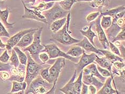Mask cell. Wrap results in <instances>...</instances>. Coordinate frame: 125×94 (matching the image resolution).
Masks as SVG:
<instances>
[{
	"label": "cell",
	"instance_id": "18",
	"mask_svg": "<svg viewBox=\"0 0 125 94\" xmlns=\"http://www.w3.org/2000/svg\"><path fill=\"white\" fill-rule=\"evenodd\" d=\"M113 81L111 76L107 77L105 82L104 83L103 87L98 91L97 94H119L118 91L113 88L111 83Z\"/></svg>",
	"mask_w": 125,
	"mask_h": 94
},
{
	"label": "cell",
	"instance_id": "39",
	"mask_svg": "<svg viewBox=\"0 0 125 94\" xmlns=\"http://www.w3.org/2000/svg\"><path fill=\"white\" fill-rule=\"evenodd\" d=\"M2 37L10 38V36L9 32L6 30V28H5L3 24L2 23L1 21H0V37Z\"/></svg>",
	"mask_w": 125,
	"mask_h": 94
},
{
	"label": "cell",
	"instance_id": "15",
	"mask_svg": "<svg viewBox=\"0 0 125 94\" xmlns=\"http://www.w3.org/2000/svg\"><path fill=\"white\" fill-rule=\"evenodd\" d=\"M75 45L79 46L83 48L84 51H86V52L88 53L92 52L97 54L104 55L98 50V49H97V47H94V46L89 42V40L85 37H84L83 38L82 40H80V42L76 43V44H75Z\"/></svg>",
	"mask_w": 125,
	"mask_h": 94
},
{
	"label": "cell",
	"instance_id": "40",
	"mask_svg": "<svg viewBox=\"0 0 125 94\" xmlns=\"http://www.w3.org/2000/svg\"><path fill=\"white\" fill-rule=\"evenodd\" d=\"M12 67V66L11 65L10 63H3L0 61V72L6 71L10 72Z\"/></svg>",
	"mask_w": 125,
	"mask_h": 94
},
{
	"label": "cell",
	"instance_id": "41",
	"mask_svg": "<svg viewBox=\"0 0 125 94\" xmlns=\"http://www.w3.org/2000/svg\"><path fill=\"white\" fill-rule=\"evenodd\" d=\"M109 47L110 48V50L111 51V52L112 53H113L114 54H115L119 56H121V53L120 52V51H119V48L115 46V45L113 44V42H109Z\"/></svg>",
	"mask_w": 125,
	"mask_h": 94
},
{
	"label": "cell",
	"instance_id": "30",
	"mask_svg": "<svg viewBox=\"0 0 125 94\" xmlns=\"http://www.w3.org/2000/svg\"><path fill=\"white\" fill-rule=\"evenodd\" d=\"M13 49L15 51V52L17 53V55L18 56V58L19 59V60H20L21 64L26 66L28 57H27L26 54L24 53V52L20 50V48L16 46L13 47Z\"/></svg>",
	"mask_w": 125,
	"mask_h": 94
},
{
	"label": "cell",
	"instance_id": "35",
	"mask_svg": "<svg viewBox=\"0 0 125 94\" xmlns=\"http://www.w3.org/2000/svg\"><path fill=\"white\" fill-rule=\"evenodd\" d=\"M50 66L46 67V68H42L41 71L40 72V75L42 76L43 79L46 80V81L48 82L49 83H53L52 82L51 77H50V72H49V69H50Z\"/></svg>",
	"mask_w": 125,
	"mask_h": 94
},
{
	"label": "cell",
	"instance_id": "1",
	"mask_svg": "<svg viewBox=\"0 0 125 94\" xmlns=\"http://www.w3.org/2000/svg\"><path fill=\"white\" fill-rule=\"evenodd\" d=\"M42 28H39L34 32L33 42L28 47L22 49V51L25 52L28 51L33 60L39 64H43L39 58V54L44 49V46L41 44V36L42 32Z\"/></svg>",
	"mask_w": 125,
	"mask_h": 94
},
{
	"label": "cell",
	"instance_id": "33",
	"mask_svg": "<svg viewBox=\"0 0 125 94\" xmlns=\"http://www.w3.org/2000/svg\"><path fill=\"white\" fill-rule=\"evenodd\" d=\"M77 2V0H63L59 2L58 3L64 10L70 11L73 4Z\"/></svg>",
	"mask_w": 125,
	"mask_h": 94
},
{
	"label": "cell",
	"instance_id": "44",
	"mask_svg": "<svg viewBox=\"0 0 125 94\" xmlns=\"http://www.w3.org/2000/svg\"><path fill=\"white\" fill-rule=\"evenodd\" d=\"M113 65L116 69L119 70V71H122V70L125 69L124 62L116 61L113 63Z\"/></svg>",
	"mask_w": 125,
	"mask_h": 94
},
{
	"label": "cell",
	"instance_id": "47",
	"mask_svg": "<svg viewBox=\"0 0 125 94\" xmlns=\"http://www.w3.org/2000/svg\"><path fill=\"white\" fill-rule=\"evenodd\" d=\"M97 89L93 85H89L88 86V94H96L97 93Z\"/></svg>",
	"mask_w": 125,
	"mask_h": 94
},
{
	"label": "cell",
	"instance_id": "10",
	"mask_svg": "<svg viewBox=\"0 0 125 94\" xmlns=\"http://www.w3.org/2000/svg\"><path fill=\"white\" fill-rule=\"evenodd\" d=\"M21 3L23 4L24 7V15L22 16L23 18L25 19H30V20H33L36 21L40 22H42L47 24V21H46V19L42 14L41 12L38 11L33 9H31L28 8L26 5V4L24 3V2L21 0Z\"/></svg>",
	"mask_w": 125,
	"mask_h": 94
},
{
	"label": "cell",
	"instance_id": "27",
	"mask_svg": "<svg viewBox=\"0 0 125 94\" xmlns=\"http://www.w3.org/2000/svg\"><path fill=\"white\" fill-rule=\"evenodd\" d=\"M54 3H55V2H49L45 3V2L42 1L38 4V5H37V6L30 7V8L42 12L43 11L47 10L49 9H50L51 8H52L53 6Z\"/></svg>",
	"mask_w": 125,
	"mask_h": 94
},
{
	"label": "cell",
	"instance_id": "11",
	"mask_svg": "<svg viewBox=\"0 0 125 94\" xmlns=\"http://www.w3.org/2000/svg\"><path fill=\"white\" fill-rule=\"evenodd\" d=\"M102 15L100 14L96 19V21H94V24L96 26V32L97 33V37L98 38V40L100 44H102V46L105 50H107L109 48V41H108L106 35L104 30L102 28L100 25V19L102 17Z\"/></svg>",
	"mask_w": 125,
	"mask_h": 94
},
{
	"label": "cell",
	"instance_id": "16",
	"mask_svg": "<svg viewBox=\"0 0 125 94\" xmlns=\"http://www.w3.org/2000/svg\"><path fill=\"white\" fill-rule=\"evenodd\" d=\"M94 61L96 62L97 64H98L100 67H102V68H103L106 69L110 72V73L111 74V77H112V80H113L114 87H115V90L117 91H118L117 89H116V87L115 85V81H114V79H113L114 77L112 74V67L113 66V63H111V62L105 57L99 58V56L97 55H96V58H95Z\"/></svg>",
	"mask_w": 125,
	"mask_h": 94
},
{
	"label": "cell",
	"instance_id": "50",
	"mask_svg": "<svg viewBox=\"0 0 125 94\" xmlns=\"http://www.w3.org/2000/svg\"><path fill=\"white\" fill-rule=\"evenodd\" d=\"M25 4H28L29 3H31L32 5H34L36 3V0H22Z\"/></svg>",
	"mask_w": 125,
	"mask_h": 94
},
{
	"label": "cell",
	"instance_id": "38",
	"mask_svg": "<svg viewBox=\"0 0 125 94\" xmlns=\"http://www.w3.org/2000/svg\"><path fill=\"white\" fill-rule=\"evenodd\" d=\"M97 68L99 73L101 74L103 76H104L105 77H108L111 76V74L110 73V72L106 69L102 68V67H100L98 64H97Z\"/></svg>",
	"mask_w": 125,
	"mask_h": 94
},
{
	"label": "cell",
	"instance_id": "55",
	"mask_svg": "<svg viewBox=\"0 0 125 94\" xmlns=\"http://www.w3.org/2000/svg\"><path fill=\"white\" fill-rule=\"evenodd\" d=\"M3 1H0V7L1 6V5L3 4Z\"/></svg>",
	"mask_w": 125,
	"mask_h": 94
},
{
	"label": "cell",
	"instance_id": "17",
	"mask_svg": "<svg viewBox=\"0 0 125 94\" xmlns=\"http://www.w3.org/2000/svg\"><path fill=\"white\" fill-rule=\"evenodd\" d=\"M37 30L32 31L24 34L21 37V38L19 41V42L16 44V46L21 48V49H23V48H25L28 47L29 45H30L32 44V42H33L34 33Z\"/></svg>",
	"mask_w": 125,
	"mask_h": 94
},
{
	"label": "cell",
	"instance_id": "46",
	"mask_svg": "<svg viewBox=\"0 0 125 94\" xmlns=\"http://www.w3.org/2000/svg\"><path fill=\"white\" fill-rule=\"evenodd\" d=\"M10 77V75L9 74L7 73L6 71H3L2 72V74L0 76V77L3 81H7L8 80Z\"/></svg>",
	"mask_w": 125,
	"mask_h": 94
},
{
	"label": "cell",
	"instance_id": "4",
	"mask_svg": "<svg viewBox=\"0 0 125 94\" xmlns=\"http://www.w3.org/2000/svg\"><path fill=\"white\" fill-rule=\"evenodd\" d=\"M50 41L56 42L64 45H72L80 42V40L73 38L67 32L66 24L65 23L62 28L55 33L51 34Z\"/></svg>",
	"mask_w": 125,
	"mask_h": 94
},
{
	"label": "cell",
	"instance_id": "29",
	"mask_svg": "<svg viewBox=\"0 0 125 94\" xmlns=\"http://www.w3.org/2000/svg\"><path fill=\"white\" fill-rule=\"evenodd\" d=\"M83 52V49L82 47L79 46L75 45L70 48L66 53L67 54L72 56L73 57L79 58L82 55Z\"/></svg>",
	"mask_w": 125,
	"mask_h": 94
},
{
	"label": "cell",
	"instance_id": "22",
	"mask_svg": "<svg viewBox=\"0 0 125 94\" xmlns=\"http://www.w3.org/2000/svg\"><path fill=\"white\" fill-rule=\"evenodd\" d=\"M25 69L26 66L21 64V68L17 74L15 75H11L8 79V81H17V82H23L25 80Z\"/></svg>",
	"mask_w": 125,
	"mask_h": 94
},
{
	"label": "cell",
	"instance_id": "51",
	"mask_svg": "<svg viewBox=\"0 0 125 94\" xmlns=\"http://www.w3.org/2000/svg\"><path fill=\"white\" fill-rule=\"evenodd\" d=\"M113 43H115L114 44H115V46H116L117 47H119L122 45L120 41H115V42H114Z\"/></svg>",
	"mask_w": 125,
	"mask_h": 94
},
{
	"label": "cell",
	"instance_id": "37",
	"mask_svg": "<svg viewBox=\"0 0 125 94\" xmlns=\"http://www.w3.org/2000/svg\"><path fill=\"white\" fill-rule=\"evenodd\" d=\"M100 15V12L99 11L94 12L90 13L89 15L86 16V20L88 23H91L94 21Z\"/></svg>",
	"mask_w": 125,
	"mask_h": 94
},
{
	"label": "cell",
	"instance_id": "6",
	"mask_svg": "<svg viewBox=\"0 0 125 94\" xmlns=\"http://www.w3.org/2000/svg\"><path fill=\"white\" fill-rule=\"evenodd\" d=\"M42 45L44 46V49L42 51V52L47 53L49 56V58H50V59H53L59 57H63L74 63H77L78 60H79L80 57L79 58L73 57L72 56L67 54L66 53H64L60 49L59 47L55 44Z\"/></svg>",
	"mask_w": 125,
	"mask_h": 94
},
{
	"label": "cell",
	"instance_id": "34",
	"mask_svg": "<svg viewBox=\"0 0 125 94\" xmlns=\"http://www.w3.org/2000/svg\"><path fill=\"white\" fill-rule=\"evenodd\" d=\"M11 57H10L9 60L10 61V64L12 67H18L19 65H20V60H19L17 53H16L15 51L13 48L11 50Z\"/></svg>",
	"mask_w": 125,
	"mask_h": 94
},
{
	"label": "cell",
	"instance_id": "7",
	"mask_svg": "<svg viewBox=\"0 0 125 94\" xmlns=\"http://www.w3.org/2000/svg\"><path fill=\"white\" fill-rule=\"evenodd\" d=\"M125 10H123L118 13V14H116L115 16V17L112 18V21L111 25L107 30H105L106 35L107 38L109 42H112L113 39L115 38L116 35L118 34L119 32L121 31V30L123 29L118 25V24H116V21H117L119 18H123L125 15Z\"/></svg>",
	"mask_w": 125,
	"mask_h": 94
},
{
	"label": "cell",
	"instance_id": "9",
	"mask_svg": "<svg viewBox=\"0 0 125 94\" xmlns=\"http://www.w3.org/2000/svg\"><path fill=\"white\" fill-rule=\"evenodd\" d=\"M96 55V54L94 53H92L90 54H87L85 51L83 50V54L80 56L79 60L75 64V70L76 71L77 73H80L87 65L94 63Z\"/></svg>",
	"mask_w": 125,
	"mask_h": 94
},
{
	"label": "cell",
	"instance_id": "53",
	"mask_svg": "<svg viewBox=\"0 0 125 94\" xmlns=\"http://www.w3.org/2000/svg\"><path fill=\"white\" fill-rule=\"evenodd\" d=\"M5 47H6V44H4L2 42V40L0 39V48H4Z\"/></svg>",
	"mask_w": 125,
	"mask_h": 94
},
{
	"label": "cell",
	"instance_id": "26",
	"mask_svg": "<svg viewBox=\"0 0 125 94\" xmlns=\"http://www.w3.org/2000/svg\"><path fill=\"white\" fill-rule=\"evenodd\" d=\"M12 83V87L11 90L9 94H13L18 92V91L23 90L25 91L27 88V83L25 82H17V81H11Z\"/></svg>",
	"mask_w": 125,
	"mask_h": 94
},
{
	"label": "cell",
	"instance_id": "23",
	"mask_svg": "<svg viewBox=\"0 0 125 94\" xmlns=\"http://www.w3.org/2000/svg\"><path fill=\"white\" fill-rule=\"evenodd\" d=\"M103 55L105 56V58L107 59L111 63H113L116 61L124 62L125 60L121 56H119L113 53L110 52L107 50H98Z\"/></svg>",
	"mask_w": 125,
	"mask_h": 94
},
{
	"label": "cell",
	"instance_id": "32",
	"mask_svg": "<svg viewBox=\"0 0 125 94\" xmlns=\"http://www.w3.org/2000/svg\"><path fill=\"white\" fill-rule=\"evenodd\" d=\"M100 25L104 30H107L111 25L112 18L109 16H102Z\"/></svg>",
	"mask_w": 125,
	"mask_h": 94
},
{
	"label": "cell",
	"instance_id": "13",
	"mask_svg": "<svg viewBox=\"0 0 125 94\" xmlns=\"http://www.w3.org/2000/svg\"><path fill=\"white\" fill-rule=\"evenodd\" d=\"M82 72L83 74H89L92 75V76L96 77L97 79H98L100 81L103 83H104L106 80L107 79V77L103 76L102 75L99 73L97 68V64L96 63H94L89 64L88 65H87L85 67H84Z\"/></svg>",
	"mask_w": 125,
	"mask_h": 94
},
{
	"label": "cell",
	"instance_id": "21",
	"mask_svg": "<svg viewBox=\"0 0 125 94\" xmlns=\"http://www.w3.org/2000/svg\"><path fill=\"white\" fill-rule=\"evenodd\" d=\"M94 22H92L90 23L89 28H87L86 26V30H81L80 32L81 33L83 36L85 37L88 38V39L89 40V42H90L91 44L93 45L94 47H96V45L94 44V37H97V35L96 34L94 31L92 30V27L94 25Z\"/></svg>",
	"mask_w": 125,
	"mask_h": 94
},
{
	"label": "cell",
	"instance_id": "3",
	"mask_svg": "<svg viewBox=\"0 0 125 94\" xmlns=\"http://www.w3.org/2000/svg\"><path fill=\"white\" fill-rule=\"evenodd\" d=\"M28 61L26 66L25 81L27 83V87L30 83L40 74V72L43 68V64H39L35 61L28 51H26Z\"/></svg>",
	"mask_w": 125,
	"mask_h": 94
},
{
	"label": "cell",
	"instance_id": "14",
	"mask_svg": "<svg viewBox=\"0 0 125 94\" xmlns=\"http://www.w3.org/2000/svg\"><path fill=\"white\" fill-rule=\"evenodd\" d=\"M82 80V82L86 85H94L96 88L97 90L98 91L103 87V84H104V83L102 82L96 77L92 76V75L89 74H83Z\"/></svg>",
	"mask_w": 125,
	"mask_h": 94
},
{
	"label": "cell",
	"instance_id": "20",
	"mask_svg": "<svg viewBox=\"0 0 125 94\" xmlns=\"http://www.w3.org/2000/svg\"><path fill=\"white\" fill-rule=\"evenodd\" d=\"M10 13V9L7 8L4 10H1L0 7V21L3 24L5 28L12 29L16 24V23H10L8 21V18Z\"/></svg>",
	"mask_w": 125,
	"mask_h": 94
},
{
	"label": "cell",
	"instance_id": "24",
	"mask_svg": "<svg viewBox=\"0 0 125 94\" xmlns=\"http://www.w3.org/2000/svg\"><path fill=\"white\" fill-rule=\"evenodd\" d=\"M67 17H65L59 20H57L50 24V29L53 33H55L57 31L62 29V27L66 22Z\"/></svg>",
	"mask_w": 125,
	"mask_h": 94
},
{
	"label": "cell",
	"instance_id": "54",
	"mask_svg": "<svg viewBox=\"0 0 125 94\" xmlns=\"http://www.w3.org/2000/svg\"><path fill=\"white\" fill-rule=\"evenodd\" d=\"M93 1V0H77V2H90Z\"/></svg>",
	"mask_w": 125,
	"mask_h": 94
},
{
	"label": "cell",
	"instance_id": "2",
	"mask_svg": "<svg viewBox=\"0 0 125 94\" xmlns=\"http://www.w3.org/2000/svg\"><path fill=\"white\" fill-rule=\"evenodd\" d=\"M53 83L46 81L39 74L34 80H32L30 84L26 88L24 94H46L50 89Z\"/></svg>",
	"mask_w": 125,
	"mask_h": 94
},
{
	"label": "cell",
	"instance_id": "52",
	"mask_svg": "<svg viewBox=\"0 0 125 94\" xmlns=\"http://www.w3.org/2000/svg\"><path fill=\"white\" fill-rule=\"evenodd\" d=\"M42 1L45 2H60L61 1H63V0H42Z\"/></svg>",
	"mask_w": 125,
	"mask_h": 94
},
{
	"label": "cell",
	"instance_id": "43",
	"mask_svg": "<svg viewBox=\"0 0 125 94\" xmlns=\"http://www.w3.org/2000/svg\"><path fill=\"white\" fill-rule=\"evenodd\" d=\"M10 56L8 54V51L5 50L2 54L0 56V61L3 63H8L9 60Z\"/></svg>",
	"mask_w": 125,
	"mask_h": 94
},
{
	"label": "cell",
	"instance_id": "56",
	"mask_svg": "<svg viewBox=\"0 0 125 94\" xmlns=\"http://www.w3.org/2000/svg\"><path fill=\"white\" fill-rule=\"evenodd\" d=\"M0 1H4V0H0Z\"/></svg>",
	"mask_w": 125,
	"mask_h": 94
},
{
	"label": "cell",
	"instance_id": "31",
	"mask_svg": "<svg viewBox=\"0 0 125 94\" xmlns=\"http://www.w3.org/2000/svg\"><path fill=\"white\" fill-rule=\"evenodd\" d=\"M79 74V76L77 77V80L74 82V90L75 94H80L81 88H82L83 72L81 71Z\"/></svg>",
	"mask_w": 125,
	"mask_h": 94
},
{
	"label": "cell",
	"instance_id": "36",
	"mask_svg": "<svg viewBox=\"0 0 125 94\" xmlns=\"http://www.w3.org/2000/svg\"><path fill=\"white\" fill-rule=\"evenodd\" d=\"M125 27L121 30L116 37L113 39L112 42H114L115 41H125Z\"/></svg>",
	"mask_w": 125,
	"mask_h": 94
},
{
	"label": "cell",
	"instance_id": "45",
	"mask_svg": "<svg viewBox=\"0 0 125 94\" xmlns=\"http://www.w3.org/2000/svg\"><path fill=\"white\" fill-rule=\"evenodd\" d=\"M57 81H58V80H55L54 81V82L53 83V85L52 86V87L51 88V89L49 90L47 93L46 94H55V88H56V85L57 83Z\"/></svg>",
	"mask_w": 125,
	"mask_h": 94
},
{
	"label": "cell",
	"instance_id": "19",
	"mask_svg": "<svg viewBox=\"0 0 125 94\" xmlns=\"http://www.w3.org/2000/svg\"><path fill=\"white\" fill-rule=\"evenodd\" d=\"M76 75L77 72L75 70L71 79L63 87L60 89V91L65 94H75L74 90V82L76 77Z\"/></svg>",
	"mask_w": 125,
	"mask_h": 94
},
{
	"label": "cell",
	"instance_id": "49",
	"mask_svg": "<svg viewBox=\"0 0 125 94\" xmlns=\"http://www.w3.org/2000/svg\"><path fill=\"white\" fill-rule=\"evenodd\" d=\"M116 24H118L119 26H120V28H123L125 27V19L123 18H119L118 20L116 21Z\"/></svg>",
	"mask_w": 125,
	"mask_h": 94
},
{
	"label": "cell",
	"instance_id": "28",
	"mask_svg": "<svg viewBox=\"0 0 125 94\" xmlns=\"http://www.w3.org/2000/svg\"><path fill=\"white\" fill-rule=\"evenodd\" d=\"M125 5H121V6H119L118 7H116L115 8H114V9L107 10L104 12H100V14H101L102 16H109L112 18L115 17L116 14H118V13L122 11L125 10Z\"/></svg>",
	"mask_w": 125,
	"mask_h": 94
},
{
	"label": "cell",
	"instance_id": "48",
	"mask_svg": "<svg viewBox=\"0 0 125 94\" xmlns=\"http://www.w3.org/2000/svg\"><path fill=\"white\" fill-rule=\"evenodd\" d=\"M81 94H88V85L82 83V88H81Z\"/></svg>",
	"mask_w": 125,
	"mask_h": 94
},
{
	"label": "cell",
	"instance_id": "25",
	"mask_svg": "<svg viewBox=\"0 0 125 94\" xmlns=\"http://www.w3.org/2000/svg\"><path fill=\"white\" fill-rule=\"evenodd\" d=\"M110 3V0H93L90 2V7L92 8H97L98 10L101 11L103 8L108 6Z\"/></svg>",
	"mask_w": 125,
	"mask_h": 94
},
{
	"label": "cell",
	"instance_id": "8",
	"mask_svg": "<svg viewBox=\"0 0 125 94\" xmlns=\"http://www.w3.org/2000/svg\"><path fill=\"white\" fill-rule=\"evenodd\" d=\"M65 64H66V59L63 57H59L55 60L53 65L50 67L49 72H50L51 81L53 83L54 80L58 79L59 75Z\"/></svg>",
	"mask_w": 125,
	"mask_h": 94
},
{
	"label": "cell",
	"instance_id": "42",
	"mask_svg": "<svg viewBox=\"0 0 125 94\" xmlns=\"http://www.w3.org/2000/svg\"><path fill=\"white\" fill-rule=\"evenodd\" d=\"M39 58L43 64L46 63L50 60L48 54L46 52H41L39 54Z\"/></svg>",
	"mask_w": 125,
	"mask_h": 94
},
{
	"label": "cell",
	"instance_id": "12",
	"mask_svg": "<svg viewBox=\"0 0 125 94\" xmlns=\"http://www.w3.org/2000/svg\"><path fill=\"white\" fill-rule=\"evenodd\" d=\"M39 28H35V29H28L26 30H24L20 31L18 32V33L15 34V35L11 37H10V38L8 40L6 44V50L8 51V52L11 53V50L13 48V47L15 46L16 44L19 42V41L21 40L24 34L28 33V32L33 31V30H37Z\"/></svg>",
	"mask_w": 125,
	"mask_h": 94
},
{
	"label": "cell",
	"instance_id": "5",
	"mask_svg": "<svg viewBox=\"0 0 125 94\" xmlns=\"http://www.w3.org/2000/svg\"><path fill=\"white\" fill-rule=\"evenodd\" d=\"M69 11L64 10L58 3H55L53 6L47 10L42 12L47 21V24H50L57 20L67 17Z\"/></svg>",
	"mask_w": 125,
	"mask_h": 94
}]
</instances>
